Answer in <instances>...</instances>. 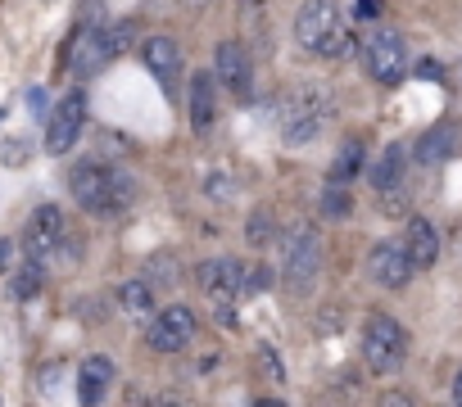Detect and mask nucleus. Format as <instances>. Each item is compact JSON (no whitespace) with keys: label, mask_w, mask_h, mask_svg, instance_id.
Segmentation results:
<instances>
[{"label":"nucleus","mask_w":462,"mask_h":407,"mask_svg":"<svg viewBox=\"0 0 462 407\" xmlns=\"http://www.w3.org/2000/svg\"><path fill=\"white\" fill-rule=\"evenodd\" d=\"M69 190H73V199L82 204V209L96 213V218H118L132 204V194H136L132 176L109 167V163H100V158H82L69 172Z\"/></svg>","instance_id":"nucleus-1"},{"label":"nucleus","mask_w":462,"mask_h":407,"mask_svg":"<svg viewBox=\"0 0 462 407\" xmlns=\"http://www.w3.org/2000/svg\"><path fill=\"white\" fill-rule=\"evenodd\" d=\"M331 118H336V95H331L322 82H300V86L282 100L277 127H282V140H286L291 149H309V145L327 131Z\"/></svg>","instance_id":"nucleus-2"},{"label":"nucleus","mask_w":462,"mask_h":407,"mask_svg":"<svg viewBox=\"0 0 462 407\" xmlns=\"http://www.w3.org/2000/svg\"><path fill=\"white\" fill-rule=\"evenodd\" d=\"M295 41L318 59H345L354 50V32L340 19L336 0H304L295 14Z\"/></svg>","instance_id":"nucleus-3"},{"label":"nucleus","mask_w":462,"mask_h":407,"mask_svg":"<svg viewBox=\"0 0 462 407\" xmlns=\"http://www.w3.org/2000/svg\"><path fill=\"white\" fill-rule=\"evenodd\" d=\"M403 357H408V335H403V326H399L394 317H385V312H372V317L363 321V362H367V371L390 375V371L403 366Z\"/></svg>","instance_id":"nucleus-4"},{"label":"nucleus","mask_w":462,"mask_h":407,"mask_svg":"<svg viewBox=\"0 0 462 407\" xmlns=\"http://www.w3.org/2000/svg\"><path fill=\"white\" fill-rule=\"evenodd\" d=\"M363 68H367L372 82L399 86V82L408 77V46H403V37L390 32V28L367 32V37H363Z\"/></svg>","instance_id":"nucleus-5"},{"label":"nucleus","mask_w":462,"mask_h":407,"mask_svg":"<svg viewBox=\"0 0 462 407\" xmlns=\"http://www.w3.org/2000/svg\"><path fill=\"white\" fill-rule=\"evenodd\" d=\"M322 272V236L318 227H295L291 240H286V263H282V276H286V290L295 294H309V285L318 281Z\"/></svg>","instance_id":"nucleus-6"},{"label":"nucleus","mask_w":462,"mask_h":407,"mask_svg":"<svg viewBox=\"0 0 462 407\" xmlns=\"http://www.w3.org/2000/svg\"><path fill=\"white\" fill-rule=\"evenodd\" d=\"M195 312L186 308V303H168L163 312H154L150 321H145V344L154 348V353H181V348H190V339H195Z\"/></svg>","instance_id":"nucleus-7"},{"label":"nucleus","mask_w":462,"mask_h":407,"mask_svg":"<svg viewBox=\"0 0 462 407\" xmlns=\"http://www.w3.org/2000/svg\"><path fill=\"white\" fill-rule=\"evenodd\" d=\"M82 127H87V95L82 91H69L55 109H51V118H46V154H69L73 145H78V136H82Z\"/></svg>","instance_id":"nucleus-8"},{"label":"nucleus","mask_w":462,"mask_h":407,"mask_svg":"<svg viewBox=\"0 0 462 407\" xmlns=\"http://www.w3.org/2000/svg\"><path fill=\"white\" fill-rule=\"evenodd\" d=\"M64 240H69V222H64V213L55 209V204H37L32 218H28V231H23V249H28V258L51 263V258L60 254Z\"/></svg>","instance_id":"nucleus-9"},{"label":"nucleus","mask_w":462,"mask_h":407,"mask_svg":"<svg viewBox=\"0 0 462 407\" xmlns=\"http://www.w3.org/2000/svg\"><path fill=\"white\" fill-rule=\"evenodd\" d=\"M109 59H114L109 32L96 28V23H78V32H73V41H69V73H73V77H96Z\"/></svg>","instance_id":"nucleus-10"},{"label":"nucleus","mask_w":462,"mask_h":407,"mask_svg":"<svg viewBox=\"0 0 462 407\" xmlns=\"http://www.w3.org/2000/svg\"><path fill=\"white\" fill-rule=\"evenodd\" d=\"M412 258H408V249L399 245V240H381L372 254H367V276L381 285V290H403L408 281H412Z\"/></svg>","instance_id":"nucleus-11"},{"label":"nucleus","mask_w":462,"mask_h":407,"mask_svg":"<svg viewBox=\"0 0 462 407\" xmlns=\"http://www.w3.org/2000/svg\"><path fill=\"white\" fill-rule=\"evenodd\" d=\"M195 281L199 290L213 299V303H236L241 299V281H245V267L236 258H208L195 267Z\"/></svg>","instance_id":"nucleus-12"},{"label":"nucleus","mask_w":462,"mask_h":407,"mask_svg":"<svg viewBox=\"0 0 462 407\" xmlns=\"http://www.w3.org/2000/svg\"><path fill=\"white\" fill-rule=\"evenodd\" d=\"M213 77H217V86H226L236 100H245V95H250L254 64H250V55H245V46H241V41H222V46L213 50Z\"/></svg>","instance_id":"nucleus-13"},{"label":"nucleus","mask_w":462,"mask_h":407,"mask_svg":"<svg viewBox=\"0 0 462 407\" xmlns=\"http://www.w3.org/2000/svg\"><path fill=\"white\" fill-rule=\"evenodd\" d=\"M114 380H118L114 357L91 353V357L78 366V402H82V407H100V402L109 398V384H114Z\"/></svg>","instance_id":"nucleus-14"},{"label":"nucleus","mask_w":462,"mask_h":407,"mask_svg":"<svg viewBox=\"0 0 462 407\" xmlns=\"http://www.w3.org/2000/svg\"><path fill=\"white\" fill-rule=\"evenodd\" d=\"M141 59H145V68L154 73V82H159V86H172V82H177V73H181V46H177L168 32L145 37V41H141Z\"/></svg>","instance_id":"nucleus-15"},{"label":"nucleus","mask_w":462,"mask_h":407,"mask_svg":"<svg viewBox=\"0 0 462 407\" xmlns=\"http://www.w3.org/2000/svg\"><path fill=\"white\" fill-rule=\"evenodd\" d=\"M213 118H217V77H213V68H199V73H190V127L208 131Z\"/></svg>","instance_id":"nucleus-16"},{"label":"nucleus","mask_w":462,"mask_h":407,"mask_svg":"<svg viewBox=\"0 0 462 407\" xmlns=\"http://www.w3.org/2000/svg\"><path fill=\"white\" fill-rule=\"evenodd\" d=\"M403 249H408V258H412V267H417V272L435 267V258H439V236H435V227H430L426 218H408Z\"/></svg>","instance_id":"nucleus-17"},{"label":"nucleus","mask_w":462,"mask_h":407,"mask_svg":"<svg viewBox=\"0 0 462 407\" xmlns=\"http://www.w3.org/2000/svg\"><path fill=\"white\" fill-rule=\"evenodd\" d=\"M457 140H462V131H457L453 122H435V127L417 140V149H412V154H417V163H421V167H435V163H444V158L457 149Z\"/></svg>","instance_id":"nucleus-18"},{"label":"nucleus","mask_w":462,"mask_h":407,"mask_svg":"<svg viewBox=\"0 0 462 407\" xmlns=\"http://www.w3.org/2000/svg\"><path fill=\"white\" fill-rule=\"evenodd\" d=\"M363 163H367V145H363L358 136H349V140L340 145V154H336V163H331V176H327V181L349 190V185L363 176Z\"/></svg>","instance_id":"nucleus-19"},{"label":"nucleus","mask_w":462,"mask_h":407,"mask_svg":"<svg viewBox=\"0 0 462 407\" xmlns=\"http://www.w3.org/2000/svg\"><path fill=\"white\" fill-rule=\"evenodd\" d=\"M403 167H408V149H403V145H385V154H381V158H376V167H372V185H376V194L399 190Z\"/></svg>","instance_id":"nucleus-20"},{"label":"nucleus","mask_w":462,"mask_h":407,"mask_svg":"<svg viewBox=\"0 0 462 407\" xmlns=\"http://www.w3.org/2000/svg\"><path fill=\"white\" fill-rule=\"evenodd\" d=\"M118 308H123L132 321H150V317H154V285H150V281H127V285H118Z\"/></svg>","instance_id":"nucleus-21"},{"label":"nucleus","mask_w":462,"mask_h":407,"mask_svg":"<svg viewBox=\"0 0 462 407\" xmlns=\"http://www.w3.org/2000/svg\"><path fill=\"white\" fill-rule=\"evenodd\" d=\"M318 209H322V218L340 222V218H349V213H354V199H349V190H345V185H331V181H327V190H322V199H318Z\"/></svg>","instance_id":"nucleus-22"},{"label":"nucleus","mask_w":462,"mask_h":407,"mask_svg":"<svg viewBox=\"0 0 462 407\" xmlns=\"http://www.w3.org/2000/svg\"><path fill=\"white\" fill-rule=\"evenodd\" d=\"M10 285H14V299H32V294L42 290V263H37V258H23V263L14 267Z\"/></svg>","instance_id":"nucleus-23"},{"label":"nucleus","mask_w":462,"mask_h":407,"mask_svg":"<svg viewBox=\"0 0 462 407\" xmlns=\"http://www.w3.org/2000/svg\"><path fill=\"white\" fill-rule=\"evenodd\" d=\"M245 240H250L254 249H263V245L273 240V213H254L250 227H245Z\"/></svg>","instance_id":"nucleus-24"},{"label":"nucleus","mask_w":462,"mask_h":407,"mask_svg":"<svg viewBox=\"0 0 462 407\" xmlns=\"http://www.w3.org/2000/svg\"><path fill=\"white\" fill-rule=\"evenodd\" d=\"M268 267H245V281H241V294H263L268 290Z\"/></svg>","instance_id":"nucleus-25"},{"label":"nucleus","mask_w":462,"mask_h":407,"mask_svg":"<svg viewBox=\"0 0 462 407\" xmlns=\"http://www.w3.org/2000/svg\"><path fill=\"white\" fill-rule=\"evenodd\" d=\"M127 407H181L177 398H163V393H141V389H132L127 393Z\"/></svg>","instance_id":"nucleus-26"},{"label":"nucleus","mask_w":462,"mask_h":407,"mask_svg":"<svg viewBox=\"0 0 462 407\" xmlns=\"http://www.w3.org/2000/svg\"><path fill=\"white\" fill-rule=\"evenodd\" d=\"M23 258H19V245L14 240H0V272L5 276H14V267H19Z\"/></svg>","instance_id":"nucleus-27"},{"label":"nucleus","mask_w":462,"mask_h":407,"mask_svg":"<svg viewBox=\"0 0 462 407\" xmlns=\"http://www.w3.org/2000/svg\"><path fill=\"white\" fill-rule=\"evenodd\" d=\"M376 407H412V398H408V393H399V389H390V393H381V398H376Z\"/></svg>","instance_id":"nucleus-28"},{"label":"nucleus","mask_w":462,"mask_h":407,"mask_svg":"<svg viewBox=\"0 0 462 407\" xmlns=\"http://www.w3.org/2000/svg\"><path fill=\"white\" fill-rule=\"evenodd\" d=\"M259 357H263V371H268V375H277V380H282V362H277V353H273V348H268V344H263V348H259Z\"/></svg>","instance_id":"nucleus-29"},{"label":"nucleus","mask_w":462,"mask_h":407,"mask_svg":"<svg viewBox=\"0 0 462 407\" xmlns=\"http://www.w3.org/2000/svg\"><path fill=\"white\" fill-rule=\"evenodd\" d=\"M354 14H358V19H376V14H381V0H358Z\"/></svg>","instance_id":"nucleus-30"},{"label":"nucleus","mask_w":462,"mask_h":407,"mask_svg":"<svg viewBox=\"0 0 462 407\" xmlns=\"http://www.w3.org/2000/svg\"><path fill=\"white\" fill-rule=\"evenodd\" d=\"M417 77H426V82H435V77H439V64H435V59H426V64H417Z\"/></svg>","instance_id":"nucleus-31"},{"label":"nucleus","mask_w":462,"mask_h":407,"mask_svg":"<svg viewBox=\"0 0 462 407\" xmlns=\"http://www.w3.org/2000/svg\"><path fill=\"white\" fill-rule=\"evenodd\" d=\"M177 5H181V10H190V14H199V10H208V5H213V0H177Z\"/></svg>","instance_id":"nucleus-32"},{"label":"nucleus","mask_w":462,"mask_h":407,"mask_svg":"<svg viewBox=\"0 0 462 407\" xmlns=\"http://www.w3.org/2000/svg\"><path fill=\"white\" fill-rule=\"evenodd\" d=\"M254 407H291V402H282V398H259Z\"/></svg>","instance_id":"nucleus-33"},{"label":"nucleus","mask_w":462,"mask_h":407,"mask_svg":"<svg viewBox=\"0 0 462 407\" xmlns=\"http://www.w3.org/2000/svg\"><path fill=\"white\" fill-rule=\"evenodd\" d=\"M453 402L462 407V371H457V380H453Z\"/></svg>","instance_id":"nucleus-34"},{"label":"nucleus","mask_w":462,"mask_h":407,"mask_svg":"<svg viewBox=\"0 0 462 407\" xmlns=\"http://www.w3.org/2000/svg\"><path fill=\"white\" fill-rule=\"evenodd\" d=\"M241 5H245V10H259V5H268V0H241Z\"/></svg>","instance_id":"nucleus-35"}]
</instances>
